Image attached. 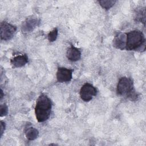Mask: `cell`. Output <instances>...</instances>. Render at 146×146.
<instances>
[{
	"instance_id": "obj_6",
	"label": "cell",
	"mask_w": 146,
	"mask_h": 146,
	"mask_svg": "<svg viewBox=\"0 0 146 146\" xmlns=\"http://www.w3.org/2000/svg\"><path fill=\"white\" fill-rule=\"evenodd\" d=\"M39 23V20L35 17L31 16L27 18L22 24V31L28 33L32 31Z\"/></svg>"
},
{
	"instance_id": "obj_11",
	"label": "cell",
	"mask_w": 146,
	"mask_h": 146,
	"mask_svg": "<svg viewBox=\"0 0 146 146\" xmlns=\"http://www.w3.org/2000/svg\"><path fill=\"white\" fill-rule=\"evenodd\" d=\"M38 131L33 127H29L25 131L26 137L29 140H34L36 139L38 137Z\"/></svg>"
},
{
	"instance_id": "obj_3",
	"label": "cell",
	"mask_w": 146,
	"mask_h": 146,
	"mask_svg": "<svg viewBox=\"0 0 146 146\" xmlns=\"http://www.w3.org/2000/svg\"><path fill=\"white\" fill-rule=\"evenodd\" d=\"M116 92L118 95L126 96L131 100H136L137 97V95L133 88L132 80L127 77H121L119 79Z\"/></svg>"
},
{
	"instance_id": "obj_10",
	"label": "cell",
	"mask_w": 146,
	"mask_h": 146,
	"mask_svg": "<svg viewBox=\"0 0 146 146\" xmlns=\"http://www.w3.org/2000/svg\"><path fill=\"white\" fill-rule=\"evenodd\" d=\"M67 57L71 61H77L80 59L81 52L78 48L72 46L67 51Z\"/></svg>"
},
{
	"instance_id": "obj_17",
	"label": "cell",
	"mask_w": 146,
	"mask_h": 146,
	"mask_svg": "<svg viewBox=\"0 0 146 146\" xmlns=\"http://www.w3.org/2000/svg\"><path fill=\"white\" fill-rule=\"evenodd\" d=\"M3 96V91L2 90H1V95H0V97H1V99H2Z\"/></svg>"
},
{
	"instance_id": "obj_8",
	"label": "cell",
	"mask_w": 146,
	"mask_h": 146,
	"mask_svg": "<svg viewBox=\"0 0 146 146\" xmlns=\"http://www.w3.org/2000/svg\"><path fill=\"white\" fill-rule=\"evenodd\" d=\"M127 40V34L123 33H118L115 36L113 40V46L115 48L120 50L125 48Z\"/></svg>"
},
{
	"instance_id": "obj_15",
	"label": "cell",
	"mask_w": 146,
	"mask_h": 146,
	"mask_svg": "<svg viewBox=\"0 0 146 146\" xmlns=\"http://www.w3.org/2000/svg\"><path fill=\"white\" fill-rule=\"evenodd\" d=\"M8 113V108L6 104H3L1 105V107H0V114H1V116H6Z\"/></svg>"
},
{
	"instance_id": "obj_14",
	"label": "cell",
	"mask_w": 146,
	"mask_h": 146,
	"mask_svg": "<svg viewBox=\"0 0 146 146\" xmlns=\"http://www.w3.org/2000/svg\"><path fill=\"white\" fill-rule=\"evenodd\" d=\"M57 36H58V29H54L53 30H52L48 33L47 38L50 42H54L56 39Z\"/></svg>"
},
{
	"instance_id": "obj_9",
	"label": "cell",
	"mask_w": 146,
	"mask_h": 146,
	"mask_svg": "<svg viewBox=\"0 0 146 146\" xmlns=\"http://www.w3.org/2000/svg\"><path fill=\"white\" fill-rule=\"evenodd\" d=\"M28 62V58L26 55H17L10 60L11 64L14 67H21Z\"/></svg>"
},
{
	"instance_id": "obj_13",
	"label": "cell",
	"mask_w": 146,
	"mask_h": 146,
	"mask_svg": "<svg viewBox=\"0 0 146 146\" xmlns=\"http://www.w3.org/2000/svg\"><path fill=\"white\" fill-rule=\"evenodd\" d=\"M100 5L104 9L108 10L112 7L116 2V1L113 0H100L98 1Z\"/></svg>"
},
{
	"instance_id": "obj_7",
	"label": "cell",
	"mask_w": 146,
	"mask_h": 146,
	"mask_svg": "<svg viewBox=\"0 0 146 146\" xmlns=\"http://www.w3.org/2000/svg\"><path fill=\"white\" fill-rule=\"evenodd\" d=\"M73 70L64 67H59L56 72V78L60 83L68 82L72 79Z\"/></svg>"
},
{
	"instance_id": "obj_2",
	"label": "cell",
	"mask_w": 146,
	"mask_h": 146,
	"mask_svg": "<svg viewBox=\"0 0 146 146\" xmlns=\"http://www.w3.org/2000/svg\"><path fill=\"white\" fill-rule=\"evenodd\" d=\"M127 34L125 49L129 51L144 50L145 47V39L143 33L139 30L131 31Z\"/></svg>"
},
{
	"instance_id": "obj_5",
	"label": "cell",
	"mask_w": 146,
	"mask_h": 146,
	"mask_svg": "<svg viewBox=\"0 0 146 146\" xmlns=\"http://www.w3.org/2000/svg\"><path fill=\"white\" fill-rule=\"evenodd\" d=\"M17 30L15 26L6 22L1 23L0 36L2 40H7L10 39L14 36Z\"/></svg>"
},
{
	"instance_id": "obj_1",
	"label": "cell",
	"mask_w": 146,
	"mask_h": 146,
	"mask_svg": "<svg viewBox=\"0 0 146 146\" xmlns=\"http://www.w3.org/2000/svg\"><path fill=\"white\" fill-rule=\"evenodd\" d=\"M51 108L50 99L47 95L41 94L37 99L35 107V116L38 122H43L49 118Z\"/></svg>"
},
{
	"instance_id": "obj_4",
	"label": "cell",
	"mask_w": 146,
	"mask_h": 146,
	"mask_svg": "<svg viewBox=\"0 0 146 146\" xmlns=\"http://www.w3.org/2000/svg\"><path fill=\"white\" fill-rule=\"evenodd\" d=\"M96 88L92 84L86 83L81 88L80 96L81 99L84 102L90 101L92 98L97 94Z\"/></svg>"
},
{
	"instance_id": "obj_12",
	"label": "cell",
	"mask_w": 146,
	"mask_h": 146,
	"mask_svg": "<svg viewBox=\"0 0 146 146\" xmlns=\"http://www.w3.org/2000/svg\"><path fill=\"white\" fill-rule=\"evenodd\" d=\"M135 19L137 22H140L145 25V8L140 7L138 9L135 13Z\"/></svg>"
},
{
	"instance_id": "obj_16",
	"label": "cell",
	"mask_w": 146,
	"mask_h": 146,
	"mask_svg": "<svg viewBox=\"0 0 146 146\" xmlns=\"http://www.w3.org/2000/svg\"><path fill=\"white\" fill-rule=\"evenodd\" d=\"M5 129V124L2 121H1V125H0V136L1 137Z\"/></svg>"
}]
</instances>
